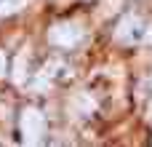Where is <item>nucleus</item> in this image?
I'll use <instances>...</instances> for the list:
<instances>
[{"mask_svg":"<svg viewBox=\"0 0 152 147\" xmlns=\"http://www.w3.org/2000/svg\"><path fill=\"white\" fill-rule=\"evenodd\" d=\"M19 134L24 145H40L45 137V115L37 107H24L19 115Z\"/></svg>","mask_w":152,"mask_h":147,"instance_id":"nucleus-1","label":"nucleus"},{"mask_svg":"<svg viewBox=\"0 0 152 147\" xmlns=\"http://www.w3.org/2000/svg\"><path fill=\"white\" fill-rule=\"evenodd\" d=\"M83 27L77 21H56L51 29H48V40L56 46V48H75L80 40H83Z\"/></svg>","mask_w":152,"mask_h":147,"instance_id":"nucleus-2","label":"nucleus"},{"mask_svg":"<svg viewBox=\"0 0 152 147\" xmlns=\"http://www.w3.org/2000/svg\"><path fill=\"white\" fill-rule=\"evenodd\" d=\"M144 37V21L142 16L136 13H126L120 21H118V29H115V40L123 43V46H134Z\"/></svg>","mask_w":152,"mask_h":147,"instance_id":"nucleus-3","label":"nucleus"},{"mask_svg":"<svg viewBox=\"0 0 152 147\" xmlns=\"http://www.w3.org/2000/svg\"><path fill=\"white\" fill-rule=\"evenodd\" d=\"M29 5V0H0V16H11V13H19Z\"/></svg>","mask_w":152,"mask_h":147,"instance_id":"nucleus-4","label":"nucleus"},{"mask_svg":"<svg viewBox=\"0 0 152 147\" xmlns=\"http://www.w3.org/2000/svg\"><path fill=\"white\" fill-rule=\"evenodd\" d=\"M24 72H27V51H21L19 56H16V62H13V80L21 86L24 83Z\"/></svg>","mask_w":152,"mask_h":147,"instance_id":"nucleus-5","label":"nucleus"},{"mask_svg":"<svg viewBox=\"0 0 152 147\" xmlns=\"http://www.w3.org/2000/svg\"><path fill=\"white\" fill-rule=\"evenodd\" d=\"M5 70H8V56H5V54L0 51V78L5 75Z\"/></svg>","mask_w":152,"mask_h":147,"instance_id":"nucleus-6","label":"nucleus"},{"mask_svg":"<svg viewBox=\"0 0 152 147\" xmlns=\"http://www.w3.org/2000/svg\"><path fill=\"white\" fill-rule=\"evenodd\" d=\"M144 40H147V43H152V27H147V32H144Z\"/></svg>","mask_w":152,"mask_h":147,"instance_id":"nucleus-7","label":"nucleus"},{"mask_svg":"<svg viewBox=\"0 0 152 147\" xmlns=\"http://www.w3.org/2000/svg\"><path fill=\"white\" fill-rule=\"evenodd\" d=\"M147 121L152 123V102H150V107H147Z\"/></svg>","mask_w":152,"mask_h":147,"instance_id":"nucleus-8","label":"nucleus"},{"mask_svg":"<svg viewBox=\"0 0 152 147\" xmlns=\"http://www.w3.org/2000/svg\"><path fill=\"white\" fill-rule=\"evenodd\" d=\"M150 83H152V78H150Z\"/></svg>","mask_w":152,"mask_h":147,"instance_id":"nucleus-9","label":"nucleus"}]
</instances>
